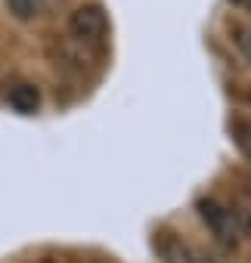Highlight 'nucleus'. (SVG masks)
Masks as SVG:
<instances>
[{
    "mask_svg": "<svg viewBox=\"0 0 251 263\" xmlns=\"http://www.w3.org/2000/svg\"><path fill=\"white\" fill-rule=\"evenodd\" d=\"M195 211H199L202 223L211 229V235H214L220 245L232 248V245H239V238L245 235V220H242V214H239L236 208H229V204H223V201H217V198H199Z\"/></svg>",
    "mask_w": 251,
    "mask_h": 263,
    "instance_id": "obj_1",
    "label": "nucleus"
},
{
    "mask_svg": "<svg viewBox=\"0 0 251 263\" xmlns=\"http://www.w3.org/2000/svg\"><path fill=\"white\" fill-rule=\"evenodd\" d=\"M7 7H10L13 19H19V22H31V19L41 16L44 0H7Z\"/></svg>",
    "mask_w": 251,
    "mask_h": 263,
    "instance_id": "obj_6",
    "label": "nucleus"
},
{
    "mask_svg": "<svg viewBox=\"0 0 251 263\" xmlns=\"http://www.w3.org/2000/svg\"><path fill=\"white\" fill-rule=\"evenodd\" d=\"M229 140L251 161V118L248 115H232L229 118Z\"/></svg>",
    "mask_w": 251,
    "mask_h": 263,
    "instance_id": "obj_5",
    "label": "nucleus"
},
{
    "mask_svg": "<svg viewBox=\"0 0 251 263\" xmlns=\"http://www.w3.org/2000/svg\"><path fill=\"white\" fill-rule=\"evenodd\" d=\"M229 37H232V44L239 47V53L251 62V25L232 22V25H229Z\"/></svg>",
    "mask_w": 251,
    "mask_h": 263,
    "instance_id": "obj_7",
    "label": "nucleus"
},
{
    "mask_svg": "<svg viewBox=\"0 0 251 263\" xmlns=\"http://www.w3.org/2000/svg\"><path fill=\"white\" fill-rule=\"evenodd\" d=\"M10 105H13V111H19V115H34L38 108H41V90L34 87V84H16L13 90H10Z\"/></svg>",
    "mask_w": 251,
    "mask_h": 263,
    "instance_id": "obj_4",
    "label": "nucleus"
},
{
    "mask_svg": "<svg viewBox=\"0 0 251 263\" xmlns=\"http://www.w3.org/2000/svg\"><path fill=\"white\" fill-rule=\"evenodd\" d=\"M152 245H155V254L162 257V263H208L205 251H199L195 245L183 241L177 232L162 229V232H155Z\"/></svg>",
    "mask_w": 251,
    "mask_h": 263,
    "instance_id": "obj_3",
    "label": "nucleus"
},
{
    "mask_svg": "<svg viewBox=\"0 0 251 263\" xmlns=\"http://www.w3.org/2000/svg\"><path fill=\"white\" fill-rule=\"evenodd\" d=\"M239 4H242V7H245L248 13H251V0H239Z\"/></svg>",
    "mask_w": 251,
    "mask_h": 263,
    "instance_id": "obj_8",
    "label": "nucleus"
},
{
    "mask_svg": "<svg viewBox=\"0 0 251 263\" xmlns=\"http://www.w3.org/2000/svg\"><path fill=\"white\" fill-rule=\"evenodd\" d=\"M68 31H71V37L81 41V44H96V41H102V34L109 31V16H105L102 7L84 4V7H78V10L68 16Z\"/></svg>",
    "mask_w": 251,
    "mask_h": 263,
    "instance_id": "obj_2",
    "label": "nucleus"
}]
</instances>
